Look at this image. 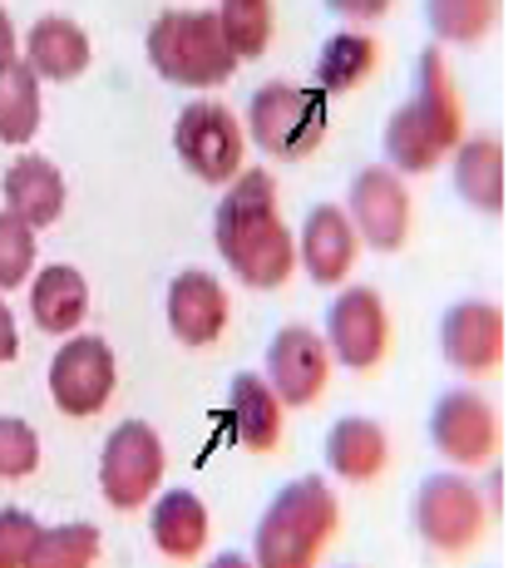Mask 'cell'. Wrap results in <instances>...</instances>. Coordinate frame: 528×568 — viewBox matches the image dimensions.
Returning a JSON list of instances; mask_svg holds the SVG:
<instances>
[{"label":"cell","instance_id":"obj_1","mask_svg":"<svg viewBox=\"0 0 528 568\" xmlns=\"http://www.w3.org/2000/svg\"><path fill=\"white\" fill-rule=\"evenodd\" d=\"M213 243L227 272L252 292L287 287L296 272V237L282 217V189L272 169H242L223 183L213 213Z\"/></svg>","mask_w":528,"mask_h":568},{"label":"cell","instance_id":"obj_2","mask_svg":"<svg viewBox=\"0 0 528 568\" xmlns=\"http://www.w3.org/2000/svg\"><path fill=\"white\" fill-rule=\"evenodd\" d=\"M459 139H465V104H459L445 50L430 45L415 60V94L385 119V169L430 173L439 169V159L455 154Z\"/></svg>","mask_w":528,"mask_h":568},{"label":"cell","instance_id":"obj_3","mask_svg":"<svg viewBox=\"0 0 528 568\" xmlns=\"http://www.w3.org/2000/svg\"><path fill=\"white\" fill-rule=\"evenodd\" d=\"M341 505L322 475H302L272 495L252 534L247 559L257 568H316L326 544L336 539Z\"/></svg>","mask_w":528,"mask_h":568},{"label":"cell","instance_id":"obj_4","mask_svg":"<svg viewBox=\"0 0 528 568\" xmlns=\"http://www.w3.org/2000/svg\"><path fill=\"white\" fill-rule=\"evenodd\" d=\"M149 64L159 80L183 84V90H213L227 84L237 70V54L227 50L213 10H163L149 26Z\"/></svg>","mask_w":528,"mask_h":568},{"label":"cell","instance_id":"obj_5","mask_svg":"<svg viewBox=\"0 0 528 568\" xmlns=\"http://www.w3.org/2000/svg\"><path fill=\"white\" fill-rule=\"evenodd\" d=\"M326 124H332V114H326L322 90H306V84L292 80H267L247 100V129L242 134L267 159L302 163L326 144Z\"/></svg>","mask_w":528,"mask_h":568},{"label":"cell","instance_id":"obj_6","mask_svg":"<svg viewBox=\"0 0 528 568\" xmlns=\"http://www.w3.org/2000/svg\"><path fill=\"white\" fill-rule=\"evenodd\" d=\"M415 529L435 554H469L489 529V505L479 485L459 469H439L415 489Z\"/></svg>","mask_w":528,"mask_h":568},{"label":"cell","instance_id":"obj_7","mask_svg":"<svg viewBox=\"0 0 528 568\" xmlns=\"http://www.w3.org/2000/svg\"><path fill=\"white\" fill-rule=\"evenodd\" d=\"M163 469H169L163 435L149 420H119L99 450V489H104L109 509H124V515L144 509L159 495Z\"/></svg>","mask_w":528,"mask_h":568},{"label":"cell","instance_id":"obj_8","mask_svg":"<svg viewBox=\"0 0 528 568\" xmlns=\"http://www.w3.org/2000/svg\"><path fill=\"white\" fill-rule=\"evenodd\" d=\"M173 149L183 169L203 183H227L247 169V134L242 119L217 100H193L173 124Z\"/></svg>","mask_w":528,"mask_h":568},{"label":"cell","instance_id":"obj_9","mask_svg":"<svg viewBox=\"0 0 528 568\" xmlns=\"http://www.w3.org/2000/svg\"><path fill=\"white\" fill-rule=\"evenodd\" d=\"M322 342L336 366L370 376L390 356V312L376 287H341L326 307Z\"/></svg>","mask_w":528,"mask_h":568},{"label":"cell","instance_id":"obj_10","mask_svg":"<svg viewBox=\"0 0 528 568\" xmlns=\"http://www.w3.org/2000/svg\"><path fill=\"white\" fill-rule=\"evenodd\" d=\"M114 386H119L114 346H109L104 336H90V332L64 336V346L50 362V400L60 406V415L90 420V415H99L109 406Z\"/></svg>","mask_w":528,"mask_h":568},{"label":"cell","instance_id":"obj_11","mask_svg":"<svg viewBox=\"0 0 528 568\" xmlns=\"http://www.w3.org/2000/svg\"><path fill=\"white\" fill-rule=\"evenodd\" d=\"M499 440H504V425L489 396H479L469 386L439 390V400L430 410V445L449 465H459V469L489 465L499 455Z\"/></svg>","mask_w":528,"mask_h":568},{"label":"cell","instance_id":"obj_12","mask_svg":"<svg viewBox=\"0 0 528 568\" xmlns=\"http://www.w3.org/2000/svg\"><path fill=\"white\" fill-rule=\"evenodd\" d=\"M346 217L366 247H376V253H400L405 237H410V217H415L410 189H405V179L395 169L370 163V169H361L356 179H351Z\"/></svg>","mask_w":528,"mask_h":568},{"label":"cell","instance_id":"obj_13","mask_svg":"<svg viewBox=\"0 0 528 568\" xmlns=\"http://www.w3.org/2000/svg\"><path fill=\"white\" fill-rule=\"evenodd\" d=\"M332 352H326L322 332L306 322H287L277 336L267 342V371H262V381H267L272 390H277L282 406H316V400L326 396V386H332Z\"/></svg>","mask_w":528,"mask_h":568},{"label":"cell","instance_id":"obj_14","mask_svg":"<svg viewBox=\"0 0 528 568\" xmlns=\"http://www.w3.org/2000/svg\"><path fill=\"white\" fill-rule=\"evenodd\" d=\"M439 356L459 376H494L504 366V307L465 297L439 316Z\"/></svg>","mask_w":528,"mask_h":568},{"label":"cell","instance_id":"obj_15","mask_svg":"<svg viewBox=\"0 0 528 568\" xmlns=\"http://www.w3.org/2000/svg\"><path fill=\"white\" fill-rule=\"evenodd\" d=\"M163 316H169V332L179 336L183 346H213V342H223L233 302H227V287L213 277V272L189 267L169 282Z\"/></svg>","mask_w":528,"mask_h":568},{"label":"cell","instance_id":"obj_16","mask_svg":"<svg viewBox=\"0 0 528 568\" xmlns=\"http://www.w3.org/2000/svg\"><path fill=\"white\" fill-rule=\"evenodd\" d=\"M292 237H296V262L306 267V277H312L316 287H341V282L356 272L361 237L341 203H316L312 213H306L302 233H292Z\"/></svg>","mask_w":528,"mask_h":568},{"label":"cell","instance_id":"obj_17","mask_svg":"<svg viewBox=\"0 0 528 568\" xmlns=\"http://www.w3.org/2000/svg\"><path fill=\"white\" fill-rule=\"evenodd\" d=\"M227 425H233L237 445L252 455H272L287 435V406L277 390L262 381V371H242L227 386Z\"/></svg>","mask_w":528,"mask_h":568},{"label":"cell","instance_id":"obj_18","mask_svg":"<svg viewBox=\"0 0 528 568\" xmlns=\"http://www.w3.org/2000/svg\"><path fill=\"white\" fill-rule=\"evenodd\" d=\"M149 539L163 559L173 564H193L207 549V534H213V515L193 489H163L159 499H149Z\"/></svg>","mask_w":528,"mask_h":568},{"label":"cell","instance_id":"obj_19","mask_svg":"<svg viewBox=\"0 0 528 568\" xmlns=\"http://www.w3.org/2000/svg\"><path fill=\"white\" fill-rule=\"evenodd\" d=\"M390 465V435L370 415H341L326 430V469L346 485H370Z\"/></svg>","mask_w":528,"mask_h":568},{"label":"cell","instance_id":"obj_20","mask_svg":"<svg viewBox=\"0 0 528 568\" xmlns=\"http://www.w3.org/2000/svg\"><path fill=\"white\" fill-rule=\"evenodd\" d=\"M20 60L35 70V80H80L94 60V45L84 36V26H74L70 16H45L26 30V45H20Z\"/></svg>","mask_w":528,"mask_h":568},{"label":"cell","instance_id":"obj_21","mask_svg":"<svg viewBox=\"0 0 528 568\" xmlns=\"http://www.w3.org/2000/svg\"><path fill=\"white\" fill-rule=\"evenodd\" d=\"M30 316L45 336H74L90 316V282L70 262H50V267L30 272Z\"/></svg>","mask_w":528,"mask_h":568},{"label":"cell","instance_id":"obj_22","mask_svg":"<svg viewBox=\"0 0 528 568\" xmlns=\"http://www.w3.org/2000/svg\"><path fill=\"white\" fill-rule=\"evenodd\" d=\"M0 193H6V207L16 217H26L30 227H54L64 213V173L54 169L45 154H20L0 179Z\"/></svg>","mask_w":528,"mask_h":568},{"label":"cell","instance_id":"obj_23","mask_svg":"<svg viewBox=\"0 0 528 568\" xmlns=\"http://www.w3.org/2000/svg\"><path fill=\"white\" fill-rule=\"evenodd\" d=\"M455 193L475 213L499 217L504 213V144L494 134H475L455 144Z\"/></svg>","mask_w":528,"mask_h":568},{"label":"cell","instance_id":"obj_24","mask_svg":"<svg viewBox=\"0 0 528 568\" xmlns=\"http://www.w3.org/2000/svg\"><path fill=\"white\" fill-rule=\"evenodd\" d=\"M376 60H380V45L370 36H361V30H336L322 45V54H316V90H322L326 100H332V94H351L361 80H370Z\"/></svg>","mask_w":528,"mask_h":568},{"label":"cell","instance_id":"obj_25","mask_svg":"<svg viewBox=\"0 0 528 568\" xmlns=\"http://www.w3.org/2000/svg\"><path fill=\"white\" fill-rule=\"evenodd\" d=\"M45 119V100H40V80L26 60H10L0 70V144H30Z\"/></svg>","mask_w":528,"mask_h":568},{"label":"cell","instance_id":"obj_26","mask_svg":"<svg viewBox=\"0 0 528 568\" xmlns=\"http://www.w3.org/2000/svg\"><path fill=\"white\" fill-rule=\"evenodd\" d=\"M213 20L237 60L267 54L272 36H277V6H272V0H217Z\"/></svg>","mask_w":528,"mask_h":568},{"label":"cell","instance_id":"obj_27","mask_svg":"<svg viewBox=\"0 0 528 568\" xmlns=\"http://www.w3.org/2000/svg\"><path fill=\"white\" fill-rule=\"evenodd\" d=\"M504 0H425V26L435 45H479L499 26Z\"/></svg>","mask_w":528,"mask_h":568},{"label":"cell","instance_id":"obj_28","mask_svg":"<svg viewBox=\"0 0 528 568\" xmlns=\"http://www.w3.org/2000/svg\"><path fill=\"white\" fill-rule=\"evenodd\" d=\"M99 549H104V539L94 524H50V529L40 524L26 568H94Z\"/></svg>","mask_w":528,"mask_h":568},{"label":"cell","instance_id":"obj_29","mask_svg":"<svg viewBox=\"0 0 528 568\" xmlns=\"http://www.w3.org/2000/svg\"><path fill=\"white\" fill-rule=\"evenodd\" d=\"M35 237L40 233L26 223V217H16L10 207H0V292L26 287V282H30L35 257H40Z\"/></svg>","mask_w":528,"mask_h":568},{"label":"cell","instance_id":"obj_30","mask_svg":"<svg viewBox=\"0 0 528 568\" xmlns=\"http://www.w3.org/2000/svg\"><path fill=\"white\" fill-rule=\"evenodd\" d=\"M40 469V435L20 415H0V479H30Z\"/></svg>","mask_w":528,"mask_h":568},{"label":"cell","instance_id":"obj_31","mask_svg":"<svg viewBox=\"0 0 528 568\" xmlns=\"http://www.w3.org/2000/svg\"><path fill=\"white\" fill-rule=\"evenodd\" d=\"M35 534H40V519L30 509L0 505V568H26L30 549H35Z\"/></svg>","mask_w":528,"mask_h":568},{"label":"cell","instance_id":"obj_32","mask_svg":"<svg viewBox=\"0 0 528 568\" xmlns=\"http://www.w3.org/2000/svg\"><path fill=\"white\" fill-rule=\"evenodd\" d=\"M390 6H395V0H326V10H332V16L361 20V26H366V20H380Z\"/></svg>","mask_w":528,"mask_h":568},{"label":"cell","instance_id":"obj_33","mask_svg":"<svg viewBox=\"0 0 528 568\" xmlns=\"http://www.w3.org/2000/svg\"><path fill=\"white\" fill-rule=\"evenodd\" d=\"M20 356V326H16V312H10V302L0 297V366L16 362Z\"/></svg>","mask_w":528,"mask_h":568},{"label":"cell","instance_id":"obj_34","mask_svg":"<svg viewBox=\"0 0 528 568\" xmlns=\"http://www.w3.org/2000/svg\"><path fill=\"white\" fill-rule=\"evenodd\" d=\"M10 60H20V36H16V20H10V10L0 6V70H6Z\"/></svg>","mask_w":528,"mask_h":568},{"label":"cell","instance_id":"obj_35","mask_svg":"<svg viewBox=\"0 0 528 568\" xmlns=\"http://www.w3.org/2000/svg\"><path fill=\"white\" fill-rule=\"evenodd\" d=\"M207 568H257V564H252L247 554H233V549H227V554H217V559L207 564Z\"/></svg>","mask_w":528,"mask_h":568}]
</instances>
